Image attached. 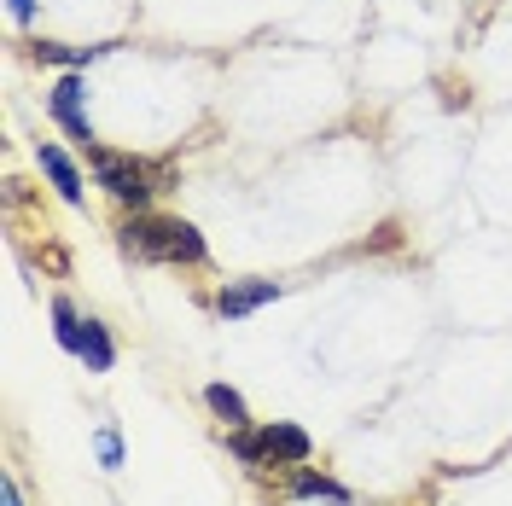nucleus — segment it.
I'll return each instance as SVG.
<instances>
[{
    "mask_svg": "<svg viewBox=\"0 0 512 506\" xmlns=\"http://www.w3.org/2000/svg\"><path fill=\"white\" fill-rule=\"evenodd\" d=\"M123 239H128V251L146 256V262H198L204 256V239L187 222H158V216L152 222H128Z\"/></svg>",
    "mask_w": 512,
    "mask_h": 506,
    "instance_id": "obj_1",
    "label": "nucleus"
},
{
    "mask_svg": "<svg viewBox=\"0 0 512 506\" xmlns=\"http://www.w3.org/2000/svg\"><path fill=\"white\" fill-rule=\"evenodd\" d=\"M88 163H94L99 187L111 192V198H123V204H146V198H152V175H146L140 158L111 152V146H88Z\"/></svg>",
    "mask_w": 512,
    "mask_h": 506,
    "instance_id": "obj_2",
    "label": "nucleus"
},
{
    "mask_svg": "<svg viewBox=\"0 0 512 506\" xmlns=\"http://www.w3.org/2000/svg\"><path fill=\"white\" fill-rule=\"evenodd\" d=\"M53 117L70 128V140H76L82 152L94 146V128H88V111H82V82H76V76H64L59 88H53Z\"/></svg>",
    "mask_w": 512,
    "mask_h": 506,
    "instance_id": "obj_3",
    "label": "nucleus"
},
{
    "mask_svg": "<svg viewBox=\"0 0 512 506\" xmlns=\"http://www.w3.org/2000/svg\"><path fill=\"white\" fill-rule=\"evenodd\" d=\"M274 297H280L274 280H239V285H227L222 297H216V309H222V315H251V309L274 303Z\"/></svg>",
    "mask_w": 512,
    "mask_h": 506,
    "instance_id": "obj_4",
    "label": "nucleus"
},
{
    "mask_svg": "<svg viewBox=\"0 0 512 506\" xmlns=\"http://www.w3.org/2000/svg\"><path fill=\"white\" fill-rule=\"evenodd\" d=\"M256 454L286 460V466H303V460H309V437H303L297 425H268V431H262V443H256Z\"/></svg>",
    "mask_w": 512,
    "mask_h": 506,
    "instance_id": "obj_5",
    "label": "nucleus"
},
{
    "mask_svg": "<svg viewBox=\"0 0 512 506\" xmlns=\"http://www.w3.org/2000/svg\"><path fill=\"white\" fill-rule=\"evenodd\" d=\"M41 169L53 175V187H59L70 204H82V175H76V163L64 158L59 146H41Z\"/></svg>",
    "mask_w": 512,
    "mask_h": 506,
    "instance_id": "obj_6",
    "label": "nucleus"
},
{
    "mask_svg": "<svg viewBox=\"0 0 512 506\" xmlns=\"http://www.w3.org/2000/svg\"><path fill=\"white\" fill-rule=\"evenodd\" d=\"M76 355H82L94 373L111 367V338H105V326H99V320H82V332H76Z\"/></svg>",
    "mask_w": 512,
    "mask_h": 506,
    "instance_id": "obj_7",
    "label": "nucleus"
},
{
    "mask_svg": "<svg viewBox=\"0 0 512 506\" xmlns=\"http://www.w3.org/2000/svg\"><path fill=\"white\" fill-rule=\"evenodd\" d=\"M204 402H210V413H216V419H227L233 431H245V425H251L245 396H239V390H227V384H210V390H204Z\"/></svg>",
    "mask_w": 512,
    "mask_h": 506,
    "instance_id": "obj_8",
    "label": "nucleus"
},
{
    "mask_svg": "<svg viewBox=\"0 0 512 506\" xmlns=\"http://www.w3.org/2000/svg\"><path fill=\"white\" fill-rule=\"evenodd\" d=\"M105 47H53V41H41L35 47V59H47V64H94Z\"/></svg>",
    "mask_w": 512,
    "mask_h": 506,
    "instance_id": "obj_9",
    "label": "nucleus"
},
{
    "mask_svg": "<svg viewBox=\"0 0 512 506\" xmlns=\"http://www.w3.org/2000/svg\"><path fill=\"white\" fill-rule=\"evenodd\" d=\"M53 320H59V344L64 349H76V332H82V320H76V309H70V303H53Z\"/></svg>",
    "mask_w": 512,
    "mask_h": 506,
    "instance_id": "obj_10",
    "label": "nucleus"
},
{
    "mask_svg": "<svg viewBox=\"0 0 512 506\" xmlns=\"http://www.w3.org/2000/svg\"><path fill=\"white\" fill-rule=\"evenodd\" d=\"M297 495H326V501H344V489L338 483H326L315 472H297Z\"/></svg>",
    "mask_w": 512,
    "mask_h": 506,
    "instance_id": "obj_11",
    "label": "nucleus"
},
{
    "mask_svg": "<svg viewBox=\"0 0 512 506\" xmlns=\"http://www.w3.org/2000/svg\"><path fill=\"white\" fill-rule=\"evenodd\" d=\"M99 460H105V466H123V443H117V431H99Z\"/></svg>",
    "mask_w": 512,
    "mask_h": 506,
    "instance_id": "obj_12",
    "label": "nucleus"
},
{
    "mask_svg": "<svg viewBox=\"0 0 512 506\" xmlns=\"http://www.w3.org/2000/svg\"><path fill=\"white\" fill-rule=\"evenodd\" d=\"M0 501H6V506H24V501H18V483H12V477H6V489H0Z\"/></svg>",
    "mask_w": 512,
    "mask_h": 506,
    "instance_id": "obj_13",
    "label": "nucleus"
},
{
    "mask_svg": "<svg viewBox=\"0 0 512 506\" xmlns=\"http://www.w3.org/2000/svg\"><path fill=\"white\" fill-rule=\"evenodd\" d=\"M35 12V0H12V18H30Z\"/></svg>",
    "mask_w": 512,
    "mask_h": 506,
    "instance_id": "obj_14",
    "label": "nucleus"
}]
</instances>
